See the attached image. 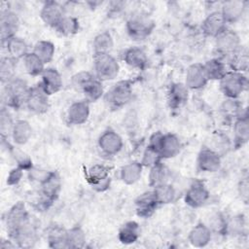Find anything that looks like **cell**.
Returning a JSON list of instances; mask_svg holds the SVG:
<instances>
[{"mask_svg": "<svg viewBox=\"0 0 249 249\" xmlns=\"http://www.w3.org/2000/svg\"><path fill=\"white\" fill-rule=\"evenodd\" d=\"M140 236V228L137 222L128 221L124 223L119 230L118 238L121 243L129 245L135 243Z\"/></svg>", "mask_w": 249, "mask_h": 249, "instance_id": "f1b7e54d", "label": "cell"}, {"mask_svg": "<svg viewBox=\"0 0 249 249\" xmlns=\"http://www.w3.org/2000/svg\"><path fill=\"white\" fill-rule=\"evenodd\" d=\"M249 140V117L247 111L242 112L233 121V146L242 147Z\"/></svg>", "mask_w": 249, "mask_h": 249, "instance_id": "cb8c5ba5", "label": "cell"}, {"mask_svg": "<svg viewBox=\"0 0 249 249\" xmlns=\"http://www.w3.org/2000/svg\"><path fill=\"white\" fill-rule=\"evenodd\" d=\"M188 99L189 89L184 83L176 82L169 86L167 90V103L170 109H180L187 103Z\"/></svg>", "mask_w": 249, "mask_h": 249, "instance_id": "44dd1931", "label": "cell"}, {"mask_svg": "<svg viewBox=\"0 0 249 249\" xmlns=\"http://www.w3.org/2000/svg\"><path fill=\"white\" fill-rule=\"evenodd\" d=\"M219 86L221 91L227 98L237 99L247 89L248 80L243 73L231 70L219 80Z\"/></svg>", "mask_w": 249, "mask_h": 249, "instance_id": "5b68a950", "label": "cell"}, {"mask_svg": "<svg viewBox=\"0 0 249 249\" xmlns=\"http://www.w3.org/2000/svg\"><path fill=\"white\" fill-rule=\"evenodd\" d=\"M30 88L28 87L25 80L15 77L8 83L4 84L2 101L5 107H11L18 109L25 103L26 96Z\"/></svg>", "mask_w": 249, "mask_h": 249, "instance_id": "7a4b0ae2", "label": "cell"}, {"mask_svg": "<svg viewBox=\"0 0 249 249\" xmlns=\"http://www.w3.org/2000/svg\"><path fill=\"white\" fill-rule=\"evenodd\" d=\"M23 67L26 73L30 76H41L44 72L45 63L33 53H28L22 59Z\"/></svg>", "mask_w": 249, "mask_h": 249, "instance_id": "8d00e7d4", "label": "cell"}, {"mask_svg": "<svg viewBox=\"0 0 249 249\" xmlns=\"http://www.w3.org/2000/svg\"><path fill=\"white\" fill-rule=\"evenodd\" d=\"M49 246L54 249L69 248L67 241V230L60 226H53L48 231Z\"/></svg>", "mask_w": 249, "mask_h": 249, "instance_id": "836d02e7", "label": "cell"}, {"mask_svg": "<svg viewBox=\"0 0 249 249\" xmlns=\"http://www.w3.org/2000/svg\"><path fill=\"white\" fill-rule=\"evenodd\" d=\"M89 117V103L87 100H79L73 102L67 110V123L73 125L85 124Z\"/></svg>", "mask_w": 249, "mask_h": 249, "instance_id": "7402d4cb", "label": "cell"}, {"mask_svg": "<svg viewBox=\"0 0 249 249\" xmlns=\"http://www.w3.org/2000/svg\"><path fill=\"white\" fill-rule=\"evenodd\" d=\"M5 46L8 53V56L12 57L16 61L23 59L24 56L29 53L27 43L22 38L18 36L9 39L5 43Z\"/></svg>", "mask_w": 249, "mask_h": 249, "instance_id": "f546056e", "label": "cell"}, {"mask_svg": "<svg viewBox=\"0 0 249 249\" xmlns=\"http://www.w3.org/2000/svg\"><path fill=\"white\" fill-rule=\"evenodd\" d=\"M209 197L210 193L204 183L200 180H194L185 194L184 201L192 208H198L204 205Z\"/></svg>", "mask_w": 249, "mask_h": 249, "instance_id": "ba28073f", "label": "cell"}, {"mask_svg": "<svg viewBox=\"0 0 249 249\" xmlns=\"http://www.w3.org/2000/svg\"><path fill=\"white\" fill-rule=\"evenodd\" d=\"M11 136L17 145L26 144L32 136L31 124L25 120H18L15 122Z\"/></svg>", "mask_w": 249, "mask_h": 249, "instance_id": "83f0119b", "label": "cell"}, {"mask_svg": "<svg viewBox=\"0 0 249 249\" xmlns=\"http://www.w3.org/2000/svg\"><path fill=\"white\" fill-rule=\"evenodd\" d=\"M143 165L140 161H130L124 165L120 171V178L125 185H133L142 176Z\"/></svg>", "mask_w": 249, "mask_h": 249, "instance_id": "4dcf8cb0", "label": "cell"}, {"mask_svg": "<svg viewBox=\"0 0 249 249\" xmlns=\"http://www.w3.org/2000/svg\"><path fill=\"white\" fill-rule=\"evenodd\" d=\"M148 146L159 153L161 160L176 157L182 149L180 138L174 133L154 132L149 139Z\"/></svg>", "mask_w": 249, "mask_h": 249, "instance_id": "6da1fadb", "label": "cell"}, {"mask_svg": "<svg viewBox=\"0 0 249 249\" xmlns=\"http://www.w3.org/2000/svg\"><path fill=\"white\" fill-rule=\"evenodd\" d=\"M54 29L60 35L72 36L79 32L80 22L77 18L70 15H65Z\"/></svg>", "mask_w": 249, "mask_h": 249, "instance_id": "d590c367", "label": "cell"}, {"mask_svg": "<svg viewBox=\"0 0 249 249\" xmlns=\"http://www.w3.org/2000/svg\"><path fill=\"white\" fill-rule=\"evenodd\" d=\"M208 83L202 63H193L186 71L185 85L189 89L197 90L203 89Z\"/></svg>", "mask_w": 249, "mask_h": 249, "instance_id": "d6986e66", "label": "cell"}, {"mask_svg": "<svg viewBox=\"0 0 249 249\" xmlns=\"http://www.w3.org/2000/svg\"><path fill=\"white\" fill-rule=\"evenodd\" d=\"M29 220L30 216L25 208V205L21 201L14 204L6 213L5 218L8 234L16 231L18 228H19Z\"/></svg>", "mask_w": 249, "mask_h": 249, "instance_id": "9a60e30c", "label": "cell"}, {"mask_svg": "<svg viewBox=\"0 0 249 249\" xmlns=\"http://www.w3.org/2000/svg\"><path fill=\"white\" fill-rule=\"evenodd\" d=\"M22 175H23V169L22 168H20L19 166H17L15 168H13L8 174L7 184L10 185V186L17 185L20 181Z\"/></svg>", "mask_w": 249, "mask_h": 249, "instance_id": "816d5d0a", "label": "cell"}, {"mask_svg": "<svg viewBox=\"0 0 249 249\" xmlns=\"http://www.w3.org/2000/svg\"><path fill=\"white\" fill-rule=\"evenodd\" d=\"M136 214L141 218H150L160 206L154 191H147L138 196L135 199Z\"/></svg>", "mask_w": 249, "mask_h": 249, "instance_id": "e0dca14e", "label": "cell"}, {"mask_svg": "<svg viewBox=\"0 0 249 249\" xmlns=\"http://www.w3.org/2000/svg\"><path fill=\"white\" fill-rule=\"evenodd\" d=\"M17 61L10 56H3L0 60V79L2 84L8 83L15 78Z\"/></svg>", "mask_w": 249, "mask_h": 249, "instance_id": "b9f144b4", "label": "cell"}, {"mask_svg": "<svg viewBox=\"0 0 249 249\" xmlns=\"http://www.w3.org/2000/svg\"><path fill=\"white\" fill-rule=\"evenodd\" d=\"M24 105L34 114H45L50 108L49 95L40 88L39 85H37L30 88Z\"/></svg>", "mask_w": 249, "mask_h": 249, "instance_id": "9c48e42d", "label": "cell"}, {"mask_svg": "<svg viewBox=\"0 0 249 249\" xmlns=\"http://www.w3.org/2000/svg\"><path fill=\"white\" fill-rule=\"evenodd\" d=\"M123 60L131 68L143 70L148 64V56L145 51L138 47L126 49L123 53Z\"/></svg>", "mask_w": 249, "mask_h": 249, "instance_id": "484cf974", "label": "cell"}, {"mask_svg": "<svg viewBox=\"0 0 249 249\" xmlns=\"http://www.w3.org/2000/svg\"><path fill=\"white\" fill-rule=\"evenodd\" d=\"M221 156L213 149L202 148L196 158V166L199 171L205 173H214L221 167Z\"/></svg>", "mask_w": 249, "mask_h": 249, "instance_id": "5bb4252c", "label": "cell"}, {"mask_svg": "<svg viewBox=\"0 0 249 249\" xmlns=\"http://www.w3.org/2000/svg\"><path fill=\"white\" fill-rule=\"evenodd\" d=\"M52 172L53 171L42 170V169L32 167L28 170V177L31 181H35L41 185L43 182H45L51 176Z\"/></svg>", "mask_w": 249, "mask_h": 249, "instance_id": "f907efd6", "label": "cell"}, {"mask_svg": "<svg viewBox=\"0 0 249 249\" xmlns=\"http://www.w3.org/2000/svg\"><path fill=\"white\" fill-rule=\"evenodd\" d=\"M38 85L50 96L61 89L63 86L62 77L55 68H46L41 75V81Z\"/></svg>", "mask_w": 249, "mask_h": 249, "instance_id": "ffe728a7", "label": "cell"}, {"mask_svg": "<svg viewBox=\"0 0 249 249\" xmlns=\"http://www.w3.org/2000/svg\"><path fill=\"white\" fill-rule=\"evenodd\" d=\"M221 112L226 119L234 121L243 112L242 104L238 101V99L227 98L221 105Z\"/></svg>", "mask_w": 249, "mask_h": 249, "instance_id": "60d3db41", "label": "cell"}, {"mask_svg": "<svg viewBox=\"0 0 249 249\" xmlns=\"http://www.w3.org/2000/svg\"><path fill=\"white\" fill-rule=\"evenodd\" d=\"M213 140H214L215 148H211V149H213L215 152H217L220 156H222V154H225L230 150L231 141L229 140V138L226 135L218 134L216 137H214Z\"/></svg>", "mask_w": 249, "mask_h": 249, "instance_id": "c3c4849f", "label": "cell"}, {"mask_svg": "<svg viewBox=\"0 0 249 249\" xmlns=\"http://www.w3.org/2000/svg\"><path fill=\"white\" fill-rule=\"evenodd\" d=\"M229 65L231 71L244 73L248 70L249 53L245 47L240 46L234 53L230 55Z\"/></svg>", "mask_w": 249, "mask_h": 249, "instance_id": "1f68e13d", "label": "cell"}, {"mask_svg": "<svg viewBox=\"0 0 249 249\" xmlns=\"http://www.w3.org/2000/svg\"><path fill=\"white\" fill-rule=\"evenodd\" d=\"M241 46L239 35L231 29L226 28L215 38V48L221 54L231 55Z\"/></svg>", "mask_w": 249, "mask_h": 249, "instance_id": "7c38bea8", "label": "cell"}, {"mask_svg": "<svg viewBox=\"0 0 249 249\" xmlns=\"http://www.w3.org/2000/svg\"><path fill=\"white\" fill-rule=\"evenodd\" d=\"M114 47V40L112 35L107 32L98 33L92 41L93 53H110Z\"/></svg>", "mask_w": 249, "mask_h": 249, "instance_id": "e575fe53", "label": "cell"}, {"mask_svg": "<svg viewBox=\"0 0 249 249\" xmlns=\"http://www.w3.org/2000/svg\"><path fill=\"white\" fill-rule=\"evenodd\" d=\"M93 71L100 81H111L118 77L120 64L110 53H93Z\"/></svg>", "mask_w": 249, "mask_h": 249, "instance_id": "8992f818", "label": "cell"}, {"mask_svg": "<svg viewBox=\"0 0 249 249\" xmlns=\"http://www.w3.org/2000/svg\"><path fill=\"white\" fill-rule=\"evenodd\" d=\"M167 178H168V169L161 161L150 167L149 185L152 188H155L163 183H167Z\"/></svg>", "mask_w": 249, "mask_h": 249, "instance_id": "ab89813d", "label": "cell"}, {"mask_svg": "<svg viewBox=\"0 0 249 249\" xmlns=\"http://www.w3.org/2000/svg\"><path fill=\"white\" fill-rule=\"evenodd\" d=\"M156 27L155 21L142 13L132 15L125 23L127 35L134 41H143L147 39Z\"/></svg>", "mask_w": 249, "mask_h": 249, "instance_id": "3957f363", "label": "cell"}, {"mask_svg": "<svg viewBox=\"0 0 249 249\" xmlns=\"http://www.w3.org/2000/svg\"><path fill=\"white\" fill-rule=\"evenodd\" d=\"M14 120L9 112L8 108L3 106L0 111V132H1V137L7 138L9 134H11L13 126H14Z\"/></svg>", "mask_w": 249, "mask_h": 249, "instance_id": "ee69618b", "label": "cell"}, {"mask_svg": "<svg viewBox=\"0 0 249 249\" xmlns=\"http://www.w3.org/2000/svg\"><path fill=\"white\" fill-rule=\"evenodd\" d=\"M9 152L11 153L14 160L17 161L18 166H19L23 170L28 171L30 168L33 167L31 159L26 154H24L22 151L15 148V147L9 146Z\"/></svg>", "mask_w": 249, "mask_h": 249, "instance_id": "f6af8a7d", "label": "cell"}, {"mask_svg": "<svg viewBox=\"0 0 249 249\" xmlns=\"http://www.w3.org/2000/svg\"><path fill=\"white\" fill-rule=\"evenodd\" d=\"M238 192L241 196V198H243L245 201H247L248 198V180L247 178H243L239 184H238Z\"/></svg>", "mask_w": 249, "mask_h": 249, "instance_id": "f5cc1de1", "label": "cell"}, {"mask_svg": "<svg viewBox=\"0 0 249 249\" xmlns=\"http://www.w3.org/2000/svg\"><path fill=\"white\" fill-rule=\"evenodd\" d=\"M246 4V1L241 0H230L223 2L220 12L226 23L237 22L244 15Z\"/></svg>", "mask_w": 249, "mask_h": 249, "instance_id": "603a6c76", "label": "cell"}, {"mask_svg": "<svg viewBox=\"0 0 249 249\" xmlns=\"http://www.w3.org/2000/svg\"><path fill=\"white\" fill-rule=\"evenodd\" d=\"M208 227L211 231H214L220 234H224L228 231V222L220 213H217L212 217L210 226Z\"/></svg>", "mask_w": 249, "mask_h": 249, "instance_id": "7dc6e473", "label": "cell"}, {"mask_svg": "<svg viewBox=\"0 0 249 249\" xmlns=\"http://www.w3.org/2000/svg\"><path fill=\"white\" fill-rule=\"evenodd\" d=\"M227 28V23L220 11L211 12L201 22V31L207 37L216 38Z\"/></svg>", "mask_w": 249, "mask_h": 249, "instance_id": "ac0fdd59", "label": "cell"}, {"mask_svg": "<svg viewBox=\"0 0 249 249\" xmlns=\"http://www.w3.org/2000/svg\"><path fill=\"white\" fill-rule=\"evenodd\" d=\"M67 241L69 248H82L86 243V233L79 226L67 230Z\"/></svg>", "mask_w": 249, "mask_h": 249, "instance_id": "7bdbcfd3", "label": "cell"}, {"mask_svg": "<svg viewBox=\"0 0 249 249\" xmlns=\"http://www.w3.org/2000/svg\"><path fill=\"white\" fill-rule=\"evenodd\" d=\"M110 168L101 163L91 165L86 172V179L92 190L98 193L107 191L111 186V178L109 176Z\"/></svg>", "mask_w": 249, "mask_h": 249, "instance_id": "52a82bcc", "label": "cell"}, {"mask_svg": "<svg viewBox=\"0 0 249 249\" xmlns=\"http://www.w3.org/2000/svg\"><path fill=\"white\" fill-rule=\"evenodd\" d=\"M153 191L160 205L171 203L176 198V190L171 184L163 183L153 188Z\"/></svg>", "mask_w": 249, "mask_h": 249, "instance_id": "f35d334b", "label": "cell"}, {"mask_svg": "<svg viewBox=\"0 0 249 249\" xmlns=\"http://www.w3.org/2000/svg\"><path fill=\"white\" fill-rule=\"evenodd\" d=\"M65 16L63 6L55 1H46L40 11L42 21L53 28H55L61 18Z\"/></svg>", "mask_w": 249, "mask_h": 249, "instance_id": "2e32d148", "label": "cell"}, {"mask_svg": "<svg viewBox=\"0 0 249 249\" xmlns=\"http://www.w3.org/2000/svg\"><path fill=\"white\" fill-rule=\"evenodd\" d=\"M202 66L208 81H219L228 72L226 63L217 57L206 60Z\"/></svg>", "mask_w": 249, "mask_h": 249, "instance_id": "d6a6232c", "label": "cell"}, {"mask_svg": "<svg viewBox=\"0 0 249 249\" xmlns=\"http://www.w3.org/2000/svg\"><path fill=\"white\" fill-rule=\"evenodd\" d=\"M124 142L121 135L113 129H107L102 132L98 138V147L100 151L108 156L113 157L121 152Z\"/></svg>", "mask_w": 249, "mask_h": 249, "instance_id": "4fadbf2b", "label": "cell"}, {"mask_svg": "<svg viewBox=\"0 0 249 249\" xmlns=\"http://www.w3.org/2000/svg\"><path fill=\"white\" fill-rule=\"evenodd\" d=\"M20 20L16 12L11 9H6L1 12L0 16V35L2 44H5L9 39L17 36L19 28Z\"/></svg>", "mask_w": 249, "mask_h": 249, "instance_id": "8fae6325", "label": "cell"}, {"mask_svg": "<svg viewBox=\"0 0 249 249\" xmlns=\"http://www.w3.org/2000/svg\"><path fill=\"white\" fill-rule=\"evenodd\" d=\"M9 236L11 240H13L15 244L17 243L18 247H32L38 240L37 228L30 219L28 222H26L25 224L18 228L16 231L11 232Z\"/></svg>", "mask_w": 249, "mask_h": 249, "instance_id": "30bf717a", "label": "cell"}, {"mask_svg": "<svg viewBox=\"0 0 249 249\" xmlns=\"http://www.w3.org/2000/svg\"><path fill=\"white\" fill-rule=\"evenodd\" d=\"M93 75V73L89 71H80L72 76L71 84L76 90H79L83 85H85L86 82H88Z\"/></svg>", "mask_w": 249, "mask_h": 249, "instance_id": "681fc988", "label": "cell"}, {"mask_svg": "<svg viewBox=\"0 0 249 249\" xmlns=\"http://www.w3.org/2000/svg\"><path fill=\"white\" fill-rule=\"evenodd\" d=\"M54 45L48 40H40L33 47V53L45 63H50L54 55Z\"/></svg>", "mask_w": 249, "mask_h": 249, "instance_id": "74e56055", "label": "cell"}, {"mask_svg": "<svg viewBox=\"0 0 249 249\" xmlns=\"http://www.w3.org/2000/svg\"><path fill=\"white\" fill-rule=\"evenodd\" d=\"M103 96L110 109L118 110L126 105L132 98V85L128 80H121L114 84Z\"/></svg>", "mask_w": 249, "mask_h": 249, "instance_id": "277c9868", "label": "cell"}, {"mask_svg": "<svg viewBox=\"0 0 249 249\" xmlns=\"http://www.w3.org/2000/svg\"><path fill=\"white\" fill-rule=\"evenodd\" d=\"M161 161V158L159 155L158 152H156L155 150H153L152 148H150L149 146L146 147L143 156H142V160H141V164L143 165V167H152L155 164L159 163Z\"/></svg>", "mask_w": 249, "mask_h": 249, "instance_id": "bcb514c9", "label": "cell"}, {"mask_svg": "<svg viewBox=\"0 0 249 249\" xmlns=\"http://www.w3.org/2000/svg\"><path fill=\"white\" fill-rule=\"evenodd\" d=\"M212 238V231L203 223L196 225L189 232L188 239L192 246L201 248L209 244Z\"/></svg>", "mask_w": 249, "mask_h": 249, "instance_id": "d4e9b609", "label": "cell"}, {"mask_svg": "<svg viewBox=\"0 0 249 249\" xmlns=\"http://www.w3.org/2000/svg\"><path fill=\"white\" fill-rule=\"evenodd\" d=\"M84 96L85 100H87L89 103L90 102H96L104 95V88L102 85V81H100L98 78L93 75L80 89Z\"/></svg>", "mask_w": 249, "mask_h": 249, "instance_id": "4316f807", "label": "cell"}]
</instances>
